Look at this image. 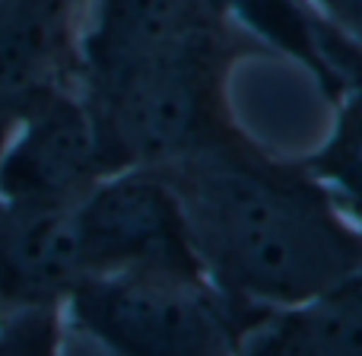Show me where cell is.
Returning <instances> with one entry per match:
<instances>
[{
	"mask_svg": "<svg viewBox=\"0 0 362 356\" xmlns=\"http://www.w3.org/2000/svg\"><path fill=\"white\" fill-rule=\"evenodd\" d=\"M159 172L204 274L235 299L296 306L362 270V226L302 159L251 134Z\"/></svg>",
	"mask_w": 362,
	"mask_h": 356,
	"instance_id": "cell-1",
	"label": "cell"
},
{
	"mask_svg": "<svg viewBox=\"0 0 362 356\" xmlns=\"http://www.w3.org/2000/svg\"><path fill=\"white\" fill-rule=\"evenodd\" d=\"M274 51L219 6L169 48L102 80L80 83L108 172L163 169L242 140L229 102L232 70Z\"/></svg>",
	"mask_w": 362,
	"mask_h": 356,
	"instance_id": "cell-2",
	"label": "cell"
},
{
	"mask_svg": "<svg viewBox=\"0 0 362 356\" xmlns=\"http://www.w3.org/2000/svg\"><path fill=\"white\" fill-rule=\"evenodd\" d=\"M270 312L223 293L206 274L150 268L86 274L64 299L70 328L124 356L242 353Z\"/></svg>",
	"mask_w": 362,
	"mask_h": 356,
	"instance_id": "cell-3",
	"label": "cell"
},
{
	"mask_svg": "<svg viewBox=\"0 0 362 356\" xmlns=\"http://www.w3.org/2000/svg\"><path fill=\"white\" fill-rule=\"evenodd\" d=\"M74 223L86 274L131 268L204 274L185 210L159 169L108 172L74 207Z\"/></svg>",
	"mask_w": 362,
	"mask_h": 356,
	"instance_id": "cell-4",
	"label": "cell"
},
{
	"mask_svg": "<svg viewBox=\"0 0 362 356\" xmlns=\"http://www.w3.org/2000/svg\"><path fill=\"white\" fill-rule=\"evenodd\" d=\"M95 121L80 89L38 102L0 147V200L70 210L105 178Z\"/></svg>",
	"mask_w": 362,
	"mask_h": 356,
	"instance_id": "cell-5",
	"label": "cell"
},
{
	"mask_svg": "<svg viewBox=\"0 0 362 356\" xmlns=\"http://www.w3.org/2000/svg\"><path fill=\"white\" fill-rule=\"evenodd\" d=\"M80 0H0V147L25 112L80 89Z\"/></svg>",
	"mask_w": 362,
	"mask_h": 356,
	"instance_id": "cell-6",
	"label": "cell"
},
{
	"mask_svg": "<svg viewBox=\"0 0 362 356\" xmlns=\"http://www.w3.org/2000/svg\"><path fill=\"white\" fill-rule=\"evenodd\" d=\"M86 277L74 207H19L0 200V302L64 306Z\"/></svg>",
	"mask_w": 362,
	"mask_h": 356,
	"instance_id": "cell-7",
	"label": "cell"
},
{
	"mask_svg": "<svg viewBox=\"0 0 362 356\" xmlns=\"http://www.w3.org/2000/svg\"><path fill=\"white\" fill-rule=\"evenodd\" d=\"M238 25L261 38L274 57L296 61L327 102L362 83V48L337 32L308 0H216Z\"/></svg>",
	"mask_w": 362,
	"mask_h": 356,
	"instance_id": "cell-8",
	"label": "cell"
},
{
	"mask_svg": "<svg viewBox=\"0 0 362 356\" xmlns=\"http://www.w3.org/2000/svg\"><path fill=\"white\" fill-rule=\"evenodd\" d=\"M251 356H362V270L296 306L274 309L245 340Z\"/></svg>",
	"mask_w": 362,
	"mask_h": 356,
	"instance_id": "cell-9",
	"label": "cell"
},
{
	"mask_svg": "<svg viewBox=\"0 0 362 356\" xmlns=\"http://www.w3.org/2000/svg\"><path fill=\"white\" fill-rule=\"evenodd\" d=\"M0 315V353L6 356H48L61 350L67 315L64 306H4Z\"/></svg>",
	"mask_w": 362,
	"mask_h": 356,
	"instance_id": "cell-10",
	"label": "cell"
},
{
	"mask_svg": "<svg viewBox=\"0 0 362 356\" xmlns=\"http://www.w3.org/2000/svg\"><path fill=\"white\" fill-rule=\"evenodd\" d=\"M308 6L362 48V0H308Z\"/></svg>",
	"mask_w": 362,
	"mask_h": 356,
	"instance_id": "cell-11",
	"label": "cell"
},
{
	"mask_svg": "<svg viewBox=\"0 0 362 356\" xmlns=\"http://www.w3.org/2000/svg\"><path fill=\"white\" fill-rule=\"evenodd\" d=\"M334 197H337L340 207H344V210L362 226V172H359L356 178L346 181V185H340L337 191H334Z\"/></svg>",
	"mask_w": 362,
	"mask_h": 356,
	"instance_id": "cell-12",
	"label": "cell"
},
{
	"mask_svg": "<svg viewBox=\"0 0 362 356\" xmlns=\"http://www.w3.org/2000/svg\"><path fill=\"white\" fill-rule=\"evenodd\" d=\"M80 4H83V10H86V4H89V0H80Z\"/></svg>",
	"mask_w": 362,
	"mask_h": 356,
	"instance_id": "cell-13",
	"label": "cell"
}]
</instances>
